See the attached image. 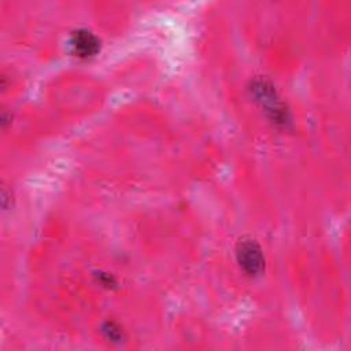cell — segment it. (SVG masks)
<instances>
[{
	"label": "cell",
	"instance_id": "3",
	"mask_svg": "<svg viewBox=\"0 0 351 351\" xmlns=\"http://www.w3.org/2000/svg\"><path fill=\"white\" fill-rule=\"evenodd\" d=\"M70 47L71 51L82 59L92 58L99 53L100 51V40L99 37L90 32L89 29L80 27L74 30L70 36Z\"/></svg>",
	"mask_w": 351,
	"mask_h": 351
},
{
	"label": "cell",
	"instance_id": "2",
	"mask_svg": "<svg viewBox=\"0 0 351 351\" xmlns=\"http://www.w3.org/2000/svg\"><path fill=\"white\" fill-rule=\"evenodd\" d=\"M236 259L241 270L250 277H258L265 270V256L255 240H240L236 247Z\"/></svg>",
	"mask_w": 351,
	"mask_h": 351
},
{
	"label": "cell",
	"instance_id": "1",
	"mask_svg": "<svg viewBox=\"0 0 351 351\" xmlns=\"http://www.w3.org/2000/svg\"><path fill=\"white\" fill-rule=\"evenodd\" d=\"M248 90L254 101L263 110L270 122L278 128H288L292 123L289 108L269 80L262 77L254 78L250 82Z\"/></svg>",
	"mask_w": 351,
	"mask_h": 351
},
{
	"label": "cell",
	"instance_id": "4",
	"mask_svg": "<svg viewBox=\"0 0 351 351\" xmlns=\"http://www.w3.org/2000/svg\"><path fill=\"white\" fill-rule=\"evenodd\" d=\"M101 333L110 343H121L125 339L123 330L114 321H106L101 325Z\"/></svg>",
	"mask_w": 351,
	"mask_h": 351
}]
</instances>
